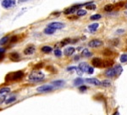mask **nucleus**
Returning <instances> with one entry per match:
<instances>
[{
  "label": "nucleus",
  "instance_id": "nucleus-1",
  "mask_svg": "<svg viewBox=\"0 0 127 115\" xmlns=\"http://www.w3.org/2000/svg\"><path fill=\"white\" fill-rule=\"evenodd\" d=\"M45 75L43 72H39V71H36V72H32V73L29 75L28 80L30 82H33V83H38L41 82L44 79Z\"/></svg>",
  "mask_w": 127,
  "mask_h": 115
},
{
  "label": "nucleus",
  "instance_id": "nucleus-2",
  "mask_svg": "<svg viewBox=\"0 0 127 115\" xmlns=\"http://www.w3.org/2000/svg\"><path fill=\"white\" fill-rule=\"evenodd\" d=\"M23 76H24V72L22 71H17V72H10V73L7 74V76L5 77V80L6 81H17V80H20V78H22Z\"/></svg>",
  "mask_w": 127,
  "mask_h": 115
},
{
  "label": "nucleus",
  "instance_id": "nucleus-3",
  "mask_svg": "<svg viewBox=\"0 0 127 115\" xmlns=\"http://www.w3.org/2000/svg\"><path fill=\"white\" fill-rule=\"evenodd\" d=\"M121 72H122V67H121L120 65H117L114 68H109V70L106 71L105 76L109 77V78H112V77H114L116 75L120 74Z\"/></svg>",
  "mask_w": 127,
  "mask_h": 115
},
{
  "label": "nucleus",
  "instance_id": "nucleus-4",
  "mask_svg": "<svg viewBox=\"0 0 127 115\" xmlns=\"http://www.w3.org/2000/svg\"><path fill=\"white\" fill-rule=\"evenodd\" d=\"M16 4V1L15 0H3L2 1V6L4 9H12Z\"/></svg>",
  "mask_w": 127,
  "mask_h": 115
},
{
  "label": "nucleus",
  "instance_id": "nucleus-5",
  "mask_svg": "<svg viewBox=\"0 0 127 115\" xmlns=\"http://www.w3.org/2000/svg\"><path fill=\"white\" fill-rule=\"evenodd\" d=\"M53 85H49V84H45V85L40 86L36 89V91L38 92H41V93H45V92H49L52 91L53 90Z\"/></svg>",
  "mask_w": 127,
  "mask_h": 115
},
{
  "label": "nucleus",
  "instance_id": "nucleus-6",
  "mask_svg": "<svg viewBox=\"0 0 127 115\" xmlns=\"http://www.w3.org/2000/svg\"><path fill=\"white\" fill-rule=\"evenodd\" d=\"M103 45V42L99 39H93L88 43V46L91 48H97Z\"/></svg>",
  "mask_w": 127,
  "mask_h": 115
},
{
  "label": "nucleus",
  "instance_id": "nucleus-7",
  "mask_svg": "<svg viewBox=\"0 0 127 115\" xmlns=\"http://www.w3.org/2000/svg\"><path fill=\"white\" fill-rule=\"evenodd\" d=\"M81 6H83V4H77V5H73L72 7L70 8H68V9H66L64 10V14L65 15H69V14H72V13H74L75 11L76 10V9H78L79 8H80Z\"/></svg>",
  "mask_w": 127,
  "mask_h": 115
},
{
  "label": "nucleus",
  "instance_id": "nucleus-8",
  "mask_svg": "<svg viewBox=\"0 0 127 115\" xmlns=\"http://www.w3.org/2000/svg\"><path fill=\"white\" fill-rule=\"evenodd\" d=\"M92 63L95 68H103V61L100 58H93Z\"/></svg>",
  "mask_w": 127,
  "mask_h": 115
},
{
  "label": "nucleus",
  "instance_id": "nucleus-9",
  "mask_svg": "<svg viewBox=\"0 0 127 115\" xmlns=\"http://www.w3.org/2000/svg\"><path fill=\"white\" fill-rule=\"evenodd\" d=\"M48 26L53 28V29H55V30H58V29H61V28H63L64 26V23H61V22H51Z\"/></svg>",
  "mask_w": 127,
  "mask_h": 115
},
{
  "label": "nucleus",
  "instance_id": "nucleus-10",
  "mask_svg": "<svg viewBox=\"0 0 127 115\" xmlns=\"http://www.w3.org/2000/svg\"><path fill=\"white\" fill-rule=\"evenodd\" d=\"M36 50V48L34 47L33 45H30L28 47H26L24 50V54L25 55H32Z\"/></svg>",
  "mask_w": 127,
  "mask_h": 115
},
{
  "label": "nucleus",
  "instance_id": "nucleus-11",
  "mask_svg": "<svg viewBox=\"0 0 127 115\" xmlns=\"http://www.w3.org/2000/svg\"><path fill=\"white\" fill-rule=\"evenodd\" d=\"M78 68L82 71V72H87V71H88V69H89L90 66L86 62H81V63H80V65H79Z\"/></svg>",
  "mask_w": 127,
  "mask_h": 115
},
{
  "label": "nucleus",
  "instance_id": "nucleus-12",
  "mask_svg": "<svg viewBox=\"0 0 127 115\" xmlns=\"http://www.w3.org/2000/svg\"><path fill=\"white\" fill-rule=\"evenodd\" d=\"M52 84L53 85V87H57V88H60L63 87L65 84V82L64 80H55V81L52 82Z\"/></svg>",
  "mask_w": 127,
  "mask_h": 115
},
{
  "label": "nucleus",
  "instance_id": "nucleus-13",
  "mask_svg": "<svg viewBox=\"0 0 127 115\" xmlns=\"http://www.w3.org/2000/svg\"><path fill=\"white\" fill-rule=\"evenodd\" d=\"M86 82H87L88 84H94V85H100L101 84V82L97 78H86Z\"/></svg>",
  "mask_w": 127,
  "mask_h": 115
},
{
  "label": "nucleus",
  "instance_id": "nucleus-14",
  "mask_svg": "<svg viewBox=\"0 0 127 115\" xmlns=\"http://www.w3.org/2000/svg\"><path fill=\"white\" fill-rule=\"evenodd\" d=\"M75 48H73V47H68V48H66V49L64 50V54L66 56H70V55H73L75 52Z\"/></svg>",
  "mask_w": 127,
  "mask_h": 115
},
{
  "label": "nucleus",
  "instance_id": "nucleus-15",
  "mask_svg": "<svg viewBox=\"0 0 127 115\" xmlns=\"http://www.w3.org/2000/svg\"><path fill=\"white\" fill-rule=\"evenodd\" d=\"M9 58H10V60L13 61H18L20 60V55L16 52H13L9 55Z\"/></svg>",
  "mask_w": 127,
  "mask_h": 115
},
{
  "label": "nucleus",
  "instance_id": "nucleus-16",
  "mask_svg": "<svg viewBox=\"0 0 127 115\" xmlns=\"http://www.w3.org/2000/svg\"><path fill=\"white\" fill-rule=\"evenodd\" d=\"M97 28H98V24H97V23H93V24H91L89 26H88V30H89L91 32H96Z\"/></svg>",
  "mask_w": 127,
  "mask_h": 115
},
{
  "label": "nucleus",
  "instance_id": "nucleus-17",
  "mask_svg": "<svg viewBox=\"0 0 127 115\" xmlns=\"http://www.w3.org/2000/svg\"><path fill=\"white\" fill-rule=\"evenodd\" d=\"M55 31H56V30L53 29V28L48 26V27L45 28V30H44V33H45V34H48V35H51V34H53V33H54Z\"/></svg>",
  "mask_w": 127,
  "mask_h": 115
},
{
  "label": "nucleus",
  "instance_id": "nucleus-18",
  "mask_svg": "<svg viewBox=\"0 0 127 115\" xmlns=\"http://www.w3.org/2000/svg\"><path fill=\"white\" fill-rule=\"evenodd\" d=\"M41 50L43 53H50V52H52L53 49H52V47H50V46H43V47L42 48Z\"/></svg>",
  "mask_w": 127,
  "mask_h": 115
},
{
  "label": "nucleus",
  "instance_id": "nucleus-19",
  "mask_svg": "<svg viewBox=\"0 0 127 115\" xmlns=\"http://www.w3.org/2000/svg\"><path fill=\"white\" fill-rule=\"evenodd\" d=\"M10 92V89L8 87H3L0 89V95H6V94Z\"/></svg>",
  "mask_w": 127,
  "mask_h": 115
},
{
  "label": "nucleus",
  "instance_id": "nucleus-20",
  "mask_svg": "<svg viewBox=\"0 0 127 115\" xmlns=\"http://www.w3.org/2000/svg\"><path fill=\"white\" fill-rule=\"evenodd\" d=\"M83 83H84V80L82 79V78H76V79L74 80V84H75V85H76V86L80 85V84H82Z\"/></svg>",
  "mask_w": 127,
  "mask_h": 115
},
{
  "label": "nucleus",
  "instance_id": "nucleus-21",
  "mask_svg": "<svg viewBox=\"0 0 127 115\" xmlns=\"http://www.w3.org/2000/svg\"><path fill=\"white\" fill-rule=\"evenodd\" d=\"M9 40V38L8 37V36H5V37L2 38L1 39H0V45H4L5 44L8 43Z\"/></svg>",
  "mask_w": 127,
  "mask_h": 115
},
{
  "label": "nucleus",
  "instance_id": "nucleus-22",
  "mask_svg": "<svg viewBox=\"0 0 127 115\" xmlns=\"http://www.w3.org/2000/svg\"><path fill=\"white\" fill-rule=\"evenodd\" d=\"M82 55H83L84 57H90L92 55V53L90 52L89 50H88L87 49H83V51H82Z\"/></svg>",
  "mask_w": 127,
  "mask_h": 115
},
{
  "label": "nucleus",
  "instance_id": "nucleus-23",
  "mask_svg": "<svg viewBox=\"0 0 127 115\" xmlns=\"http://www.w3.org/2000/svg\"><path fill=\"white\" fill-rule=\"evenodd\" d=\"M113 64V61L112 60H108L103 61V67H110Z\"/></svg>",
  "mask_w": 127,
  "mask_h": 115
},
{
  "label": "nucleus",
  "instance_id": "nucleus-24",
  "mask_svg": "<svg viewBox=\"0 0 127 115\" xmlns=\"http://www.w3.org/2000/svg\"><path fill=\"white\" fill-rule=\"evenodd\" d=\"M15 100H16V97L15 96H11L9 97V99H7L6 101H5V102H6V104H9V103H12L15 101Z\"/></svg>",
  "mask_w": 127,
  "mask_h": 115
},
{
  "label": "nucleus",
  "instance_id": "nucleus-25",
  "mask_svg": "<svg viewBox=\"0 0 127 115\" xmlns=\"http://www.w3.org/2000/svg\"><path fill=\"white\" fill-rule=\"evenodd\" d=\"M101 18V15H98V14H96V15H93L91 16V21H97V20H99Z\"/></svg>",
  "mask_w": 127,
  "mask_h": 115
},
{
  "label": "nucleus",
  "instance_id": "nucleus-26",
  "mask_svg": "<svg viewBox=\"0 0 127 115\" xmlns=\"http://www.w3.org/2000/svg\"><path fill=\"white\" fill-rule=\"evenodd\" d=\"M101 84L103 86H104V87H109V86L111 85V83H110L109 80H104V81L102 82Z\"/></svg>",
  "mask_w": 127,
  "mask_h": 115
},
{
  "label": "nucleus",
  "instance_id": "nucleus-27",
  "mask_svg": "<svg viewBox=\"0 0 127 115\" xmlns=\"http://www.w3.org/2000/svg\"><path fill=\"white\" fill-rule=\"evenodd\" d=\"M4 52L5 49L3 48H0V61H2L4 57Z\"/></svg>",
  "mask_w": 127,
  "mask_h": 115
},
{
  "label": "nucleus",
  "instance_id": "nucleus-28",
  "mask_svg": "<svg viewBox=\"0 0 127 115\" xmlns=\"http://www.w3.org/2000/svg\"><path fill=\"white\" fill-rule=\"evenodd\" d=\"M70 42L71 41H70V38H65L64 40H63V41L61 42V46H64V45H68V44H70Z\"/></svg>",
  "mask_w": 127,
  "mask_h": 115
},
{
  "label": "nucleus",
  "instance_id": "nucleus-29",
  "mask_svg": "<svg viewBox=\"0 0 127 115\" xmlns=\"http://www.w3.org/2000/svg\"><path fill=\"white\" fill-rule=\"evenodd\" d=\"M120 61L121 62H126L127 61V54H123L120 56Z\"/></svg>",
  "mask_w": 127,
  "mask_h": 115
},
{
  "label": "nucleus",
  "instance_id": "nucleus-30",
  "mask_svg": "<svg viewBox=\"0 0 127 115\" xmlns=\"http://www.w3.org/2000/svg\"><path fill=\"white\" fill-rule=\"evenodd\" d=\"M113 9V4H108L104 7V10L105 11H111Z\"/></svg>",
  "mask_w": 127,
  "mask_h": 115
},
{
  "label": "nucleus",
  "instance_id": "nucleus-31",
  "mask_svg": "<svg viewBox=\"0 0 127 115\" xmlns=\"http://www.w3.org/2000/svg\"><path fill=\"white\" fill-rule=\"evenodd\" d=\"M76 14H77V15H79V16H81V15H85L86 14V11L84 10V9H79Z\"/></svg>",
  "mask_w": 127,
  "mask_h": 115
},
{
  "label": "nucleus",
  "instance_id": "nucleus-32",
  "mask_svg": "<svg viewBox=\"0 0 127 115\" xmlns=\"http://www.w3.org/2000/svg\"><path fill=\"white\" fill-rule=\"evenodd\" d=\"M54 55H55V56H57V57H60L61 55H62V51H61L60 49H55Z\"/></svg>",
  "mask_w": 127,
  "mask_h": 115
},
{
  "label": "nucleus",
  "instance_id": "nucleus-33",
  "mask_svg": "<svg viewBox=\"0 0 127 115\" xmlns=\"http://www.w3.org/2000/svg\"><path fill=\"white\" fill-rule=\"evenodd\" d=\"M103 54L104 55H111L113 54V52L110 50V49H105V50L103 52Z\"/></svg>",
  "mask_w": 127,
  "mask_h": 115
},
{
  "label": "nucleus",
  "instance_id": "nucleus-34",
  "mask_svg": "<svg viewBox=\"0 0 127 115\" xmlns=\"http://www.w3.org/2000/svg\"><path fill=\"white\" fill-rule=\"evenodd\" d=\"M96 8V6L94 4H87V6H86V9H94Z\"/></svg>",
  "mask_w": 127,
  "mask_h": 115
},
{
  "label": "nucleus",
  "instance_id": "nucleus-35",
  "mask_svg": "<svg viewBox=\"0 0 127 115\" xmlns=\"http://www.w3.org/2000/svg\"><path fill=\"white\" fill-rule=\"evenodd\" d=\"M43 67V63H39V64H37V65H36L35 67H34V68L35 69H38V68H41Z\"/></svg>",
  "mask_w": 127,
  "mask_h": 115
},
{
  "label": "nucleus",
  "instance_id": "nucleus-36",
  "mask_svg": "<svg viewBox=\"0 0 127 115\" xmlns=\"http://www.w3.org/2000/svg\"><path fill=\"white\" fill-rule=\"evenodd\" d=\"M4 100H5V95H3V96H2V95H1V96H0V104H2V103L4 101Z\"/></svg>",
  "mask_w": 127,
  "mask_h": 115
},
{
  "label": "nucleus",
  "instance_id": "nucleus-37",
  "mask_svg": "<svg viewBox=\"0 0 127 115\" xmlns=\"http://www.w3.org/2000/svg\"><path fill=\"white\" fill-rule=\"evenodd\" d=\"M17 38L16 36H14V37H12L11 38V39H10V42H12V43H14V42H16L17 41Z\"/></svg>",
  "mask_w": 127,
  "mask_h": 115
},
{
  "label": "nucleus",
  "instance_id": "nucleus-38",
  "mask_svg": "<svg viewBox=\"0 0 127 115\" xmlns=\"http://www.w3.org/2000/svg\"><path fill=\"white\" fill-rule=\"evenodd\" d=\"M86 90V86H80V91H85Z\"/></svg>",
  "mask_w": 127,
  "mask_h": 115
},
{
  "label": "nucleus",
  "instance_id": "nucleus-39",
  "mask_svg": "<svg viewBox=\"0 0 127 115\" xmlns=\"http://www.w3.org/2000/svg\"><path fill=\"white\" fill-rule=\"evenodd\" d=\"M125 32V31L124 30H123V29H120V30H118V31H117V33H122V32Z\"/></svg>",
  "mask_w": 127,
  "mask_h": 115
},
{
  "label": "nucleus",
  "instance_id": "nucleus-40",
  "mask_svg": "<svg viewBox=\"0 0 127 115\" xmlns=\"http://www.w3.org/2000/svg\"><path fill=\"white\" fill-rule=\"evenodd\" d=\"M74 60H75V61H78V60H79V56H78V55H77V56H76V57H75V58H74Z\"/></svg>",
  "mask_w": 127,
  "mask_h": 115
},
{
  "label": "nucleus",
  "instance_id": "nucleus-41",
  "mask_svg": "<svg viewBox=\"0 0 127 115\" xmlns=\"http://www.w3.org/2000/svg\"><path fill=\"white\" fill-rule=\"evenodd\" d=\"M113 115H120V114H119V113H118V112H115V113H114V114H113Z\"/></svg>",
  "mask_w": 127,
  "mask_h": 115
},
{
  "label": "nucleus",
  "instance_id": "nucleus-42",
  "mask_svg": "<svg viewBox=\"0 0 127 115\" xmlns=\"http://www.w3.org/2000/svg\"><path fill=\"white\" fill-rule=\"evenodd\" d=\"M20 1H22V2H25V1H26V0H20Z\"/></svg>",
  "mask_w": 127,
  "mask_h": 115
},
{
  "label": "nucleus",
  "instance_id": "nucleus-43",
  "mask_svg": "<svg viewBox=\"0 0 127 115\" xmlns=\"http://www.w3.org/2000/svg\"><path fill=\"white\" fill-rule=\"evenodd\" d=\"M126 9H127V3H126Z\"/></svg>",
  "mask_w": 127,
  "mask_h": 115
},
{
  "label": "nucleus",
  "instance_id": "nucleus-44",
  "mask_svg": "<svg viewBox=\"0 0 127 115\" xmlns=\"http://www.w3.org/2000/svg\"><path fill=\"white\" fill-rule=\"evenodd\" d=\"M126 16H127V12H126Z\"/></svg>",
  "mask_w": 127,
  "mask_h": 115
}]
</instances>
